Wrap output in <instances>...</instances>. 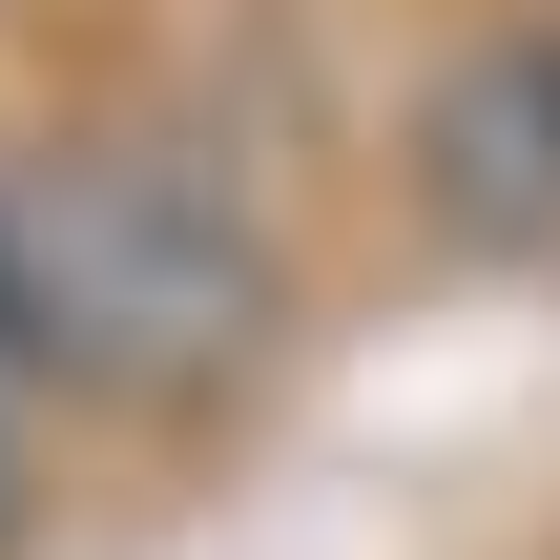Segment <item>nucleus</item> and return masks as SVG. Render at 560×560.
I'll list each match as a JSON object with an SVG mask.
<instances>
[{
	"instance_id": "nucleus-3",
	"label": "nucleus",
	"mask_w": 560,
	"mask_h": 560,
	"mask_svg": "<svg viewBox=\"0 0 560 560\" xmlns=\"http://www.w3.org/2000/svg\"><path fill=\"white\" fill-rule=\"evenodd\" d=\"M0 520H21V436H0Z\"/></svg>"
},
{
	"instance_id": "nucleus-1",
	"label": "nucleus",
	"mask_w": 560,
	"mask_h": 560,
	"mask_svg": "<svg viewBox=\"0 0 560 560\" xmlns=\"http://www.w3.org/2000/svg\"><path fill=\"white\" fill-rule=\"evenodd\" d=\"M291 312L270 229L166 145H0V374H62L104 416H166L249 374Z\"/></svg>"
},
{
	"instance_id": "nucleus-2",
	"label": "nucleus",
	"mask_w": 560,
	"mask_h": 560,
	"mask_svg": "<svg viewBox=\"0 0 560 560\" xmlns=\"http://www.w3.org/2000/svg\"><path fill=\"white\" fill-rule=\"evenodd\" d=\"M416 187L457 249H560V21H499L416 83Z\"/></svg>"
}]
</instances>
